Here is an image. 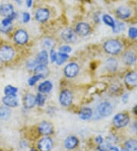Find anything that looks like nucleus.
<instances>
[{"instance_id": "f257e3e1", "label": "nucleus", "mask_w": 137, "mask_h": 151, "mask_svg": "<svg viewBox=\"0 0 137 151\" xmlns=\"http://www.w3.org/2000/svg\"><path fill=\"white\" fill-rule=\"evenodd\" d=\"M104 49L108 54L116 55V54H118L122 50V44L117 40L110 39L104 43Z\"/></svg>"}, {"instance_id": "f03ea898", "label": "nucleus", "mask_w": 137, "mask_h": 151, "mask_svg": "<svg viewBox=\"0 0 137 151\" xmlns=\"http://www.w3.org/2000/svg\"><path fill=\"white\" fill-rule=\"evenodd\" d=\"M130 122V118L128 114L125 113H119L114 116L113 119V123L114 126L118 128L126 127Z\"/></svg>"}, {"instance_id": "7ed1b4c3", "label": "nucleus", "mask_w": 137, "mask_h": 151, "mask_svg": "<svg viewBox=\"0 0 137 151\" xmlns=\"http://www.w3.org/2000/svg\"><path fill=\"white\" fill-rule=\"evenodd\" d=\"M15 56V50L11 47L3 46L0 48V60L2 62H9Z\"/></svg>"}, {"instance_id": "20e7f679", "label": "nucleus", "mask_w": 137, "mask_h": 151, "mask_svg": "<svg viewBox=\"0 0 137 151\" xmlns=\"http://www.w3.org/2000/svg\"><path fill=\"white\" fill-rule=\"evenodd\" d=\"M113 111L111 104L108 101H103L98 106V114L101 117H108Z\"/></svg>"}, {"instance_id": "39448f33", "label": "nucleus", "mask_w": 137, "mask_h": 151, "mask_svg": "<svg viewBox=\"0 0 137 151\" xmlns=\"http://www.w3.org/2000/svg\"><path fill=\"white\" fill-rule=\"evenodd\" d=\"M79 72V65L75 63H70L64 69V73L69 78H73L76 76Z\"/></svg>"}, {"instance_id": "423d86ee", "label": "nucleus", "mask_w": 137, "mask_h": 151, "mask_svg": "<svg viewBox=\"0 0 137 151\" xmlns=\"http://www.w3.org/2000/svg\"><path fill=\"white\" fill-rule=\"evenodd\" d=\"M14 40L19 45H24L28 41V35L24 30L19 29L15 33Z\"/></svg>"}, {"instance_id": "0eeeda50", "label": "nucleus", "mask_w": 137, "mask_h": 151, "mask_svg": "<svg viewBox=\"0 0 137 151\" xmlns=\"http://www.w3.org/2000/svg\"><path fill=\"white\" fill-rule=\"evenodd\" d=\"M53 142L50 137H43L38 142L37 147L40 151H49L53 148Z\"/></svg>"}, {"instance_id": "6e6552de", "label": "nucleus", "mask_w": 137, "mask_h": 151, "mask_svg": "<svg viewBox=\"0 0 137 151\" xmlns=\"http://www.w3.org/2000/svg\"><path fill=\"white\" fill-rule=\"evenodd\" d=\"M60 102L62 106L67 107L72 104V94L69 90H63L60 95Z\"/></svg>"}, {"instance_id": "1a4fd4ad", "label": "nucleus", "mask_w": 137, "mask_h": 151, "mask_svg": "<svg viewBox=\"0 0 137 151\" xmlns=\"http://www.w3.org/2000/svg\"><path fill=\"white\" fill-rule=\"evenodd\" d=\"M61 37L65 42L73 43L76 41V33L71 28L65 29L61 34Z\"/></svg>"}, {"instance_id": "9d476101", "label": "nucleus", "mask_w": 137, "mask_h": 151, "mask_svg": "<svg viewBox=\"0 0 137 151\" xmlns=\"http://www.w3.org/2000/svg\"><path fill=\"white\" fill-rule=\"evenodd\" d=\"M49 17V10L44 8H40L36 11L35 13V19L39 22H44L47 21Z\"/></svg>"}, {"instance_id": "9b49d317", "label": "nucleus", "mask_w": 137, "mask_h": 151, "mask_svg": "<svg viewBox=\"0 0 137 151\" xmlns=\"http://www.w3.org/2000/svg\"><path fill=\"white\" fill-rule=\"evenodd\" d=\"M38 131L41 134L45 135V136L52 134L53 132V129L51 124L47 122H41L38 126Z\"/></svg>"}, {"instance_id": "f8f14e48", "label": "nucleus", "mask_w": 137, "mask_h": 151, "mask_svg": "<svg viewBox=\"0 0 137 151\" xmlns=\"http://www.w3.org/2000/svg\"><path fill=\"white\" fill-rule=\"evenodd\" d=\"M13 13H15V12H14V8L11 4L6 3L0 6V15L7 18L11 16Z\"/></svg>"}, {"instance_id": "ddd939ff", "label": "nucleus", "mask_w": 137, "mask_h": 151, "mask_svg": "<svg viewBox=\"0 0 137 151\" xmlns=\"http://www.w3.org/2000/svg\"><path fill=\"white\" fill-rule=\"evenodd\" d=\"M91 28L89 24L85 22H79L76 25V32L80 36H86L90 33Z\"/></svg>"}, {"instance_id": "4468645a", "label": "nucleus", "mask_w": 137, "mask_h": 151, "mask_svg": "<svg viewBox=\"0 0 137 151\" xmlns=\"http://www.w3.org/2000/svg\"><path fill=\"white\" fill-rule=\"evenodd\" d=\"M2 102L9 108H15L18 105V101L16 96H6L2 99Z\"/></svg>"}, {"instance_id": "2eb2a0df", "label": "nucleus", "mask_w": 137, "mask_h": 151, "mask_svg": "<svg viewBox=\"0 0 137 151\" xmlns=\"http://www.w3.org/2000/svg\"><path fill=\"white\" fill-rule=\"evenodd\" d=\"M79 144V140L75 136H70L65 140L64 145L65 147L67 150H73Z\"/></svg>"}, {"instance_id": "dca6fc26", "label": "nucleus", "mask_w": 137, "mask_h": 151, "mask_svg": "<svg viewBox=\"0 0 137 151\" xmlns=\"http://www.w3.org/2000/svg\"><path fill=\"white\" fill-rule=\"evenodd\" d=\"M123 61L126 65L134 64L136 61V56L135 53L131 51V50L126 52L123 57Z\"/></svg>"}, {"instance_id": "f3484780", "label": "nucleus", "mask_w": 137, "mask_h": 151, "mask_svg": "<svg viewBox=\"0 0 137 151\" xmlns=\"http://www.w3.org/2000/svg\"><path fill=\"white\" fill-rule=\"evenodd\" d=\"M34 72L36 75H38L41 79L47 77L49 73L47 66L46 65H38L34 69Z\"/></svg>"}, {"instance_id": "a211bd4d", "label": "nucleus", "mask_w": 137, "mask_h": 151, "mask_svg": "<svg viewBox=\"0 0 137 151\" xmlns=\"http://www.w3.org/2000/svg\"><path fill=\"white\" fill-rule=\"evenodd\" d=\"M116 13H117V16L121 19H128L131 15L130 9H128L127 7H125V6H120L117 8Z\"/></svg>"}, {"instance_id": "6ab92c4d", "label": "nucleus", "mask_w": 137, "mask_h": 151, "mask_svg": "<svg viewBox=\"0 0 137 151\" xmlns=\"http://www.w3.org/2000/svg\"><path fill=\"white\" fill-rule=\"evenodd\" d=\"M125 82L130 86H137V73L130 72L126 74Z\"/></svg>"}, {"instance_id": "aec40b11", "label": "nucleus", "mask_w": 137, "mask_h": 151, "mask_svg": "<svg viewBox=\"0 0 137 151\" xmlns=\"http://www.w3.org/2000/svg\"><path fill=\"white\" fill-rule=\"evenodd\" d=\"M36 105V97L32 94H27L24 96V105L26 109H32Z\"/></svg>"}, {"instance_id": "412c9836", "label": "nucleus", "mask_w": 137, "mask_h": 151, "mask_svg": "<svg viewBox=\"0 0 137 151\" xmlns=\"http://www.w3.org/2000/svg\"><path fill=\"white\" fill-rule=\"evenodd\" d=\"M53 88V84L50 81H44L40 83L38 87V90L40 93H49Z\"/></svg>"}, {"instance_id": "4be33fe9", "label": "nucleus", "mask_w": 137, "mask_h": 151, "mask_svg": "<svg viewBox=\"0 0 137 151\" xmlns=\"http://www.w3.org/2000/svg\"><path fill=\"white\" fill-rule=\"evenodd\" d=\"M37 61L39 65H47L48 63V54L46 50H42L37 55Z\"/></svg>"}, {"instance_id": "5701e85b", "label": "nucleus", "mask_w": 137, "mask_h": 151, "mask_svg": "<svg viewBox=\"0 0 137 151\" xmlns=\"http://www.w3.org/2000/svg\"><path fill=\"white\" fill-rule=\"evenodd\" d=\"M92 114H93V112H92V110L89 108H83L82 110L80 111L79 112V118L82 120H88L92 117Z\"/></svg>"}, {"instance_id": "b1692460", "label": "nucleus", "mask_w": 137, "mask_h": 151, "mask_svg": "<svg viewBox=\"0 0 137 151\" xmlns=\"http://www.w3.org/2000/svg\"><path fill=\"white\" fill-rule=\"evenodd\" d=\"M11 114V110L7 106L0 107V118L2 120H7L10 118Z\"/></svg>"}, {"instance_id": "393cba45", "label": "nucleus", "mask_w": 137, "mask_h": 151, "mask_svg": "<svg viewBox=\"0 0 137 151\" xmlns=\"http://www.w3.org/2000/svg\"><path fill=\"white\" fill-rule=\"evenodd\" d=\"M125 147L127 151H137V140L130 139L125 143Z\"/></svg>"}, {"instance_id": "a878e982", "label": "nucleus", "mask_w": 137, "mask_h": 151, "mask_svg": "<svg viewBox=\"0 0 137 151\" xmlns=\"http://www.w3.org/2000/svg\"><path fill=\"white\" fill-rule=\"evenodd\" d=\"M106 68L110 71H115L117 70V66H118V63L115 59L113 58H110L106 61V64H105Z\"/></svg>"}, {"instance_id": "bb28decb", "label": "nucleus", "mask_w": 137, "mask_h": 151, "mask_svg": "<svg viewBox=\"0 0 137 151\" xmlns=\"http://www.w3.org/2000/svg\"><path fill=\"white\" fill-rule=\"evenodd\" d=\"M68 59H69V56H68V54L59 52L57 54L56 63H57V65H62V63H65Z\"/></svg>"}, {"instance_id": "cd10ccee", "label": "nucleus", "mask_w": 137, "mask_h": 151, "mask_svg": "<svg viewBox=\"0 0 137 151\" xmlns=\"http://www.w3.org/2000/svg\"><path fill=\"white\" fill-rule=\"evenodd\" d=\"M4 92H5L6 96H16L17 92H18V88L15 86L9 85L7 86H6V88L4 89Z\"/></svg>"}, {"instance_id": "c85d7f7f", "label": "nucleus", "mask_w": 137, "mask_h": 151, "mask_svg": "<svg viewBox=\"0 0 137 151\" xmlns=\"http://www.w3.org/2000/svg\"><path fill=\"white\" fill-rule=\"evenodd\" d=\"M103 22H104V24H106L107 25L112 28L115 25V21L113 20L111 16H110L108 14L103 15Z\"/></svg>"}, {"instance_id": "c756f323", "label": "nucleus", "mask_w": 137, "mask_h": 151, "mask_svg": "<svg viewBox=\"0 0 137 151\" xmlns=\"http://www.w3.org/2000/svg\"><path fill=\"white\" fill-rule=\"evenodd\" d=\"M125 28V25L123 23L119 22H115V25L112 28L113 33H120L121 32L123 31Z\"/></svg>"}, {"instance_id": "7c9ffc66", "label": "nucleus", "mask_w": 137, "mask_h": 151, "mask_svg": "<svg viewBox=\"0 0 137 151\" xmlns=\"http://www.w3.org/2000/svg\"><path fill=\"white\" fill-rule=\"evenodd\" d=\"M112 145L108 141L103 142L102 144H99L98 150L99 151H110V148H111Z\"/></svg>"}, {"instance_id": "2f4dec72", "label": "nucleus", "mask_w": 137, "mask_h": 151, "mask_svg": "<svg viewBox=\"0 0 137 151\" xmlns=\"http://www.w3.org/2000/svg\"><path fill=\"white\" fill-rule=\"evenodd\" d=\"M45 103V97L42 93H38L36 96V104L38 106H43Z\"/></svg>"}, {"instance_id": "473e14b6", "label": "nucleus", "mask_w": 137, "mask_h": 151, "mask_svg": "<svg viewBox=\"0 0 137 151\" xmlns=\"http://www.w3.org/2000/svg\"><path fill=\"white\" fill-rule=\"evenodd\" d=\"M41 78L38 75H34L33 76H31L29 79H28V84L31 86H33L37 83V82H38Z\"/></svg>"}, {"instance_id": "72a5a7b5", "label": "nucleus", "mask_w": 137, "mask_h": 151, "mask_svg": "<svg viewBox=\"0 0 137 151\" xmlns=\"http://www.w3.org/2000/svg\"><path fill=\"white\" fill-rule=\"evenodd\" d=\"M128 35H129V37L132 39L136 38L137 37V28H134V27H132L129 29V32H128Z\"/></svg>"}, {"instance_id": "f704fd0d", "label": "nucleus", "mask_w": 137, "mask_h": 151, "mask_svg": "<svg viewBox=\"0 0 137 151\" xmlns=\"http://www.w3.org/2000/svg\"><path fill=\"white\" fill-rule=\"evenodd\" d=\"M38 65L37 60H31L27 63V66L29 69H35Z\"/></svg>"}, {"instance_id": "c9c22d12", "label": "nucleus", "mask_w": 137, "mask_h": 151, "mask_svg": "<svg viewBox=\"0 0 137 151\" xmlns=\"http://www.w3.org/2000/svg\"><path fill=\"white\" fill-rule=\"evenodd\" d=\"M12 29V24L11 25H0V32H2V33H8Z\"/></svg>"}, {"instance_id": "e433bc0d", "label": "nucleus", "mask_w": 137, "mask_h": 151, "mask_svg": "<svg viewBox=\"0 0 137 151\" xmlns=\"http://www.w3.org/2000/svg\"><path fill=\"white\" fill-rule=\"evenodd\" d=\"M72 51V48L70 47V46H67V45H66V46H62L60 47V53H63V54H69V53H70V52Z\"/></svg>"}, {"instance_id": "4c0bfd02", "label": "nucleus", "mask_w": 137, "mask_h": 151, "mask_svg": "<svg viewBox=\"0 0 137 151\" xmlns=\"http://www.w3.org/2000/svg\"><path fill=\"white\" fill-rule=\"evenodd\" d=\"M53 45V42L51 39L49 38H46L44 39V47H45L46 48H51Z\"/></svg>"}, {"instance_id": "58836bf2", "label": "nucleus", "mask_w": 137, "mask_h": 151, "mask_svg": "<svg viewBox=\"0 0 137 151\" xmlns=\"http://www.w3.org/2000/svg\"><path fill=\"white\" fill-rule=\"evenodd\" d=\"M22 19H23V22L24 23H27L29 22L30 19H31V15L28 12H24L23 13V17H22Z\"/></svg>"}, {"instance_id": "ea45409f", "label": "nucleus", "mask_w": 137, "mask_h": 151, "mask_svg": "<svg viewBox=\"0 0 137 151\" xmlns=\"http://www.w3.org/2000/svg\"><path fill=\"white\" fill-rule=\"evenodd\" d=\"M57 54V53L54 50H53V49H51V50H50V60H51L52 63H54V62H56Z\"/></svg>"}, {"instance_id": "a19ab883", "label": "nucleus", "mask_w": 137, "mask_h": 151, "mask_svg": "<svg viewBox=\"0 0 137 151\" xmlns=\"http://www.w3.org/2000/svg\"><path fill=\"white\" fill-rule=\"evenodd\" d=\"M106 141L109 142V143H110V144H115L116 141H117V138H116V137L112 135V136H109L107 137Z\"/></svg>"}, {"instance_id": "79ce46f5", "label": "nucleus", "mask_w": 137, "mask_h": 151, "mask_svg": "<svg viewBox=\"0 0 137 151\" xmlns=\"http://www.w3.org/2000/svg\"><path fill=\"white\" fill-rule=\"evenodd\" d=\"M95 142L99 145V144H102L103 142H104V139H103V137L101 136H98L97 137L95 138Z\"/></svg>"}, {"instance_id": "37998d69", "label": "nucleus", "mask_w": 137, "mask_h": 151, "mask_svg": "<svg viewBox=\"0 0 137 151\" xmlns=\"http://www.w3.org/2000/svg\"><path fill=\"white\" fill-rule=\"evenodd\" d=\"M128 97H129V96H128L127 93H126V94L123 95V102H124V103H126V101H127L128 100Z\"/></svg>"}, {"instance_id": "c03bdc74", "label": "nucleus", "mask_w": 137, "mask_h": 151, "mask_svg": "<svg viewBox=\"0 0 137 151\" xmlns=\"http://www.w3.org/2000/svg\"><path fill=\"white\" fill-rule=\"evenodd\" d=\"M32 1L33 0H26V3H27V7H31L32 6Z\"/></svg>"}, {"instance_id": "a18cd8bd", "label": "nucleus", "mask_w": 137, "mask_h": 151, "mask_svg": "<svg viewBox=\"0 0 137 151\" xmlns=\"http://www.w3.org/2000/svg\"><path fill=\"white\" fill-rule=\"evenodd\" d=\"M134 127H135V129L137 131V122H135V123H134Z\"/></svg>"}, {"instance_id": "49530a36", "label": "nucleus", "mask_w": 137, "mask_h": 151, "mask_svg": "<svg viewBox=\"0 0 137 151\" xmlns=\"http://www.w3.org/2000/svg\"><path fill=\"white\" fill-rule=\"evenodd\" d=\"M15 1H16V2H18V4H21V3H22V0H15Z\"/></svg>"}, {"instance_id": "de8ad7c7", "label": "nucleus", "mask_w": 137, "mask_h": 151, "mask_svg": "<svg viewBox=\"0 0 137 151\" xmlns=\"http://www.w3.org/2000/svg\"><path fill=\"white\" fill-rule=\"evenodd\" d=\"M122 151H127V150H126V149H125V150H123Z\"/></svg>"}, {"instance_id": "09e8293b", "label": "nucleus", "mask_w": 137, "mask_h": 151, "mask_svg": "<svg viewBox=\"0 0 137 151\" xmlns=\"http://www.w3.org/2000/svg\"><path fill=\"white\" fill-rule=\"evenodd\" d=\"M31 151H35V150H31Z\"/></svg>"}, {"instance_id": "8fccbe9b", "label": "nucleus", "mask_w": 137, "mask_h": 151, "mask_svg": "<svg viewBox=\"0 0 137 151\" xmlns=\"http://www.w3.org/2000/svg\"><path fill=\"white\" fill-rule=\"evenodd\" d=\"M0 151H2V150H1V149H0Z\"/></svg>"}]
</instances>
